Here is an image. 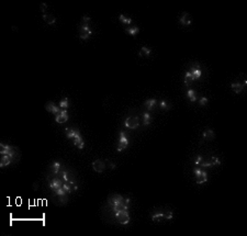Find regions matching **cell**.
<instances>
[{
    "label": "cell",
    "instance_id": "obj_1",
    "mask_svg": "<svg viewBox=\"0 0 247 236\" xmlns=\"http://www.w3.org/2000/svg\"><path fill=\"white\" fill-rule=\"evenodd\" d=\"M108 203L115 213L121 210H129V205L124 202V198L121 194H112L108 199Z\"/></svg>",
    "mask_w": 247,
    "mask_h": 236
},
{
    "label": "cell",
    "instance_id": "obj_2",
    "mask_svg": "<svg viewBox=\"0 0 247 236\" xmlns=\"http://www.w3.org/2000/svg\"><path fill=\"white\" fill-rule=\"evenodd\" d=\"M194 164L199 167H211L214 165H220L221 162L217 157H210V158H203L202 156H198L197 159L194 160Z\"/></svg>",
    "mask_w": 247,
    "mask_h": 236
},
{
    "label": "cell",
    "instance_id": "obj_3",
    "mask_svg": "<svg viewBox=\"0 0 247 236\" xmlns=\"http://www.w3.org/2000/svg\"><path fill=\"white\" fill-rule=\"evenodd\" d=\"M115 214V218L117 221L120 224L122 225H126V224L130 222V213H129V210H121V211H117L114 213Z\"/></svg>",
    "mask_w": 247,
    "mask_h": 236
},
{
    "label": "cell",
    "instance_id": "obj_4",
    "mask_svg": "<svg viewBox=\"0 0 247 236\" xmlns=\"http://www.w3.org/2000/svg\"><path fill=\"white\" fill-rule=\"evenodd\" d=\"M0 154L1 155H9L11 156L13 159H14V157L17 156V149L12 147V146H10V145H6V144H0Z\"/></svg>",
    "mask_w": 247,
    "mask_h": 236
},
{
    "label": "cell",
    "instance_id": "obj_5",
    "mask_svg": "<svg viewBox=\"0 0 247 236\" xmlns=\"http://www.w3.org/2000/svg\"><path fill=\"white\" fill-rule=\"evenodd\" d=\"M194 176H196V179H197V183L201 185V183H204L208 180V175L204 171L201 167H198L194 169Z\"/></svg>",
    "mask_w": 247,
    "mask_h": 236
},
{
    "label": "cell",
    "instance_id": "obj_6",
    "mask_svg": "<svg viewBox=\"0 0 247 236\" xmlns=\"http://www.w3.org/2000/svg\"><path fill=\"white\" fill-rule=\"evenodd\" d=\"M92 34V31L90 30L88 23H84L79 29V37L81 40H87L88 37Z\"/></svg>",
    "mask_w": 247,
    "mask_h": 236
},
{
    "label": "cell",
    "instance_id": "obj_7",
    "mask_svg": "<svg viewBox=\"0 0 247 236\" xmlns=\"http://www.w3.org/2000/svg\"><path fill=\"white\" fill-rule=\"evenodd\" d=\"M124 125L128 129H136L140 125V120L137 117H129L124 121Z\"/></svg>",
    "mask_w": 247,
    "mask_h": 236
},
{
    "label": "cell",
    "instance_id": "obj_8",
    "mask_svg": "<svg viewBox=\"0 0 247 236\" xmlns=\"http://www.w3.org/2000/svg\"><path fill=\"white\" fill-rule=\"evenodd\" d=\"M129 145V140L125 136V133L121 132L120 133V138H119V146H117V152H122L124 148H126Z\"/></svg>",
    "mask_w": 247,
    "mask_h": 236
},
{
    "label": "cell",
    "instance_id": "obj_9",
    "mask_svg": "<svg viewBox=\"0 0 247 236\" xmlns=\"http://www.w3.org/2000/svg\"><path fill=\"white\" fill-rule=\"evenodd\" d=\"M92 168L94 171H97V173H103L105 169V163L103 160H101V159H97V160H94L92 163Z\"/></svg>",
    "mask_w": 247,
    "mask_h": 236
},
{
    "label": "cell",
    "instance_id": "obj_10",
    "mask_svg": "<svg viewBox=\"0 0 247 236\" xmlns=\"http://www.w3.org/2000/svg\"><path fill=\"white\" fill-rule=\"evenodd\" d=\"M49 187H51V189L54 191V193L57 191V190H59V189H62L63 188V182L61 179H58V178H54V179H52V180L49 181Z\"/></svg>",
    "mask_w": 247,
    "mask_h": 236
},
{
    "label": "cell",
    "instance_id": "obj_11",
    "mask_svg": "<svg viewBox=\"0 0 247 236\" xmlns=\"http://www.w3.org/2000/svg\"><path fill=\"white\" fill-rule=\"evenodd\" d=\"M68 120V113H67V110H64L62 109L61 112L58 113V114H56V118H55V121L57 123H65V122H67Z\"/></svg>",
    "mask_w": 247,
    "mask_h": 236
},
{
    "label": "cell",
    "instance_id": "obj_12",
    "mask_svg": "<svg viewBox=\"0 0 247 236\" xmlns=\"http://www.w3.org/2000/svg\"><path fill=\"white\" fill-rule=\"evenodd\" d=\"M45 109H46L49 112H51V113L55 114V115L56 114H58V113L61 112V110H62L59 107L55 106V103H54V102H49V103L45 106Z\"/></svg>",
    "mask_w": 247,
    "mask_h": 236
},
{
    "label": "cell",
    "instance_id": "obj_13",
    "mask_svg": "<svg viewBox=\"0 0 247 236\" xmlns=\"http://www.w3.org/2000/svg\"><path fill=\"white\" fill-rule=\"evenodd\" d=\"M189 71H190V73H191V75L193 76L194 80L199 79V78L201 77V75H202V71H201V69H200V67L198 66L197 64H196V65H193V66L191 67V69H190Z\"/></svg>",
    "mask_w": 247,
    "mask_h": 236
},
{
    "label": "cell",
    "instance_id": "obj_14",
    "mask_svg": "<svg viewBox=\"0 0 247 236\" xmlns=\"http://www.w3.org/2000/svg\"><path fill=\"white\" fill-rule=\"evenodd\" d=\"M13 162V158L9 155H1V160H0V167H6L10 165Z\"/></svg>",
    "mask_w": 247,
    "mask_h": 236
},
{
    "label": "cell",
    "instance_id": "obj_15",
    "mask_svg": "<svg viewBox=\"0 0 247 236\" xmlns=\"http://www.w3.org/2000/svg\"><path fill=\"white\" fill-rule=\"evenodd\" d=\"M180 23L182 25H190L192 23V18L188 12H185L180 18Z\"/></svg>",
    "mask_w": 247,
    "mask_h": 236
},
{
    "label": "cell",
    "instance_id": "obj_16",
    "mask_svg": "<svg viewBox=\"0 0 247 236\" xmlns=\"http://www.w3.org/2000/svg\"><path fill=\"white\" fill-rule=\"evenodd\" d=\"M74 145H76V147L79 149H82L85 147V143H84V140H82L80 134L74 138Z\"/></svg>",
    "mask_w": 247,
    "mask_h": 236
},
{
    "label": "cell",
    "instance_id": "obj_17",
    "mask_svg": "<svg viewBox=\"0 0 247 236\" xmlns=\"http://www.w3.org/2000/svg\"><path fill=\"white\" fill-rule=\"evenodd\" d=\"M79 131L78 130H74V129H70V127H67L66 129V136L67 138H73L74 140L77 135H79Z\"/></svg>",
    "mask_w": 247,
    "mask_h": 236
},
{
    "label": "cell",
    "instance_id": "obj_18",
    "mask_svg": "<svg viewBox=\"0 0 247 236\" xmlns=\"http://www.w3.org/2000/svg\"><path fill=\"white\" fill-rule=\"evenodd\" d=\"M43 20L49 25L55 24V22H56L55 17H54V16H52V14H49V13H44V14H43Z\"/></svg>",
    "mask_w": 247,
    "mask_h": 236
},
{
    "label": "cell",
    "instance_id": "obj_19",
    "mask_svg": "<svg viewBox=\"0 0 247 236\" xmlns=\"http://www.w3.org/2000/svg\"><path fill=\"white\" fill-rule=\"evenodd\" d=\"M231 88H232V90L236 93H241L243 90H244V87H243V85L240 84V82H233L232 85H231Z\"/></svg>",
    "mask_w": 247,
    "mask_h": 236
},
{
    "label": "cell",
    "instance_id": "obj_20",
    "mask_svg": "<svg viewBox=\"0 0 247 236\" xmlns=\"http://www.w3.org/2000/svg\"><path fill=\"white\" fill-rule=\"evenodd\" d=\"M214 132L210 129H208V130H205L203 132V134H202V136H203L204 140H212V138H214Z\"/></svg>",
    "mask_w": 247,
    "mask_h": 236
},
{
    "label": "cell",
    "instance_id": "obj_21",
    "mask_svg": "<svg viewBox=\"0 0 247 236\" xmlns=\"http://www.w3.org/2000/svg\"><path fill=\"white\" fill-rule=\"evenodd\" d=\"M125 31L128 34L130 35H136L138 32H140V28L138 26H130V28H126Z\"/></svg>",
    "mask_w": 247,
    "mask_h": 236
},
{
    "label": "cell",
    "instance_id": "obj_22",
    "mask_svg": "<svg viewBox=\"0 0 247 236\" xmlns=\"http://www.w3.org/2000/svg\"><path fill=\"white\" fill-rule=\"evenodd\" d=\"M194 80V78H193V76L191 75V73L190 71H187L185 75V84H186V86H189L190 84H191L192 81Z\"/></svg>",
    "mask_w": 247,
    "mask_h": 236
},
{
    "label": "cell",
    "instance_id": "obj_23",
    "mask_svg": "<svg viewBox=\"0 0 247 236\" xmlns=\"http://www.w3.org/2000/svg\"><path fill=\"white\" fill-rule=\"evenodd\" d=\"M157 103V100L156 99H148L146 102H145V107L147 108V110H152Z\"/></svg>",
    "mask_w": 247,
    "mask_h": 236
},
{
    "label": "cell",
    "instance_id": "obj_24",
    "mask_svg": "<svg viewBox=\"0 0 247 236\" xmlns=\"http://www.w3.org/2000/svg\"><path fill=\"white\" fill-rule=\"evenodd\" d=\"M150 121H152L150 114H149L148 112H145V113L143 114V124L146 126V125L150 124Z\"/></svg>",
    "mask_w": 247,
    "mask_h": 236
},
{
    "label": "cell",
    "instance_id": "obj_25",
    "mask_svg": "<svg viewBox=\"0 0 247 236\" xmlns=\"http://www.w3.org/2000/svg\"><path fill=\"white\" fill-rule=\"evenodd\" d=\"M51 168H52V170H53V173H54V174H58V173L61 171L62 165H61V164H59L58 162H54L53 164H52Z\"/></svg>",
    "mask_w": 247,
    "mask_h": 236
},
{
    "label": "cell",
    "instance_id": "obj_26",
    "mask_svg": "<svg viewBox=\"0 0 247 236\" xmlns=\"http://www.w3.org/2000/svg\"><path fill=\"white\" fill-rule=\"evenodd\" d=\"M187 97L190 99L191 102H194V101H197V97H196V91L193 90V89H189L188 91H187Z\"/></svg>",
    "mask_w": 247,
    "mask_h": 236
},
{
    "label": "cell",
    "instance_id": "obj_27",
    "mask_svg": "<svg viewBox=\"0 0 247 236\" xmlns=\"http://www.w3.org/2000/svg\"><path fill=\"white\" fill-rule=\"evenodd\" d=\"M150 53H152V50L150 49H148L146 46H143L141 51H140V56H145V57H148V56L150 55Z\"/></svg>",
    "mask_w": 247,
    "mask_h": 236
},
{
    "label": "cell",
    "instance_id": "obj_28",
    "mask_svg": "<svg viewBox=\"0 0 247 236\" xmlns=\"http://www.w3.org/2000/svg\"><path fill=\"white\" fill-rule=\"evenodd\" d=\"M119 19H120V21L123 23V24H131L132 23V19L131 18H126V17H124L123 14H120L119 16Z\"/></svg>",
    "mask_w": 247,
    "mask_h": 236
},
{
    "label": "cell",
    "instance_id": "obj_29",
    "mask_svg": "<svg viewBox=\"0 0 247 236\" xmlns=\"http://www.w3.org/2000/svg\"><path fill=\"white\" fill-rule=\"evenodd\" d=\"M161 218H163V212H156L152 215V220L154 222H159Z\"/></svg>",
    "mask_w": 247,
    "mask_h": 236
},
{
    "label": "cell",
    "instance_id": "obj_30",
    "mask_svg": "<svg viewBox=\"0 0 247 236\" xmlns=\"http://www.w3.org/2000/svg\"><path fill=\"white\" fill-rule=\"evenodd\" d=\"M59 108L61 109H64V110H66L68 108V98H64V99L61 100V102H59Z\"/></svg>",
    "mask_w": 247,
    "mask_h": 236
},
{
    "label": "cell",
    "instance_id": "obj_31",
    "mask_svg": "<svg viewBox=\"0 0 247 236\" xmlns=\"http://www.w3.org/2000/svg\"><path fill=\"white\" fill-rule=\"evenodd\" d=\"M63 189H64L67 193H70L72 191H73L72 186H70V183H69V182H64V183H63Z\"/></svg>",
    "mask_w": 247,
    "mask_h": 236
},
{
    "label": "cell",
    "instance_id": "obj_32",
    "mask_svg": "<svg viewBox=\"0 0 247 236\" xmlns=\"http://www.w3.org/2000/svg\"><path fill=\"white\" fill-rule=\"evenodd\" d=\"M173 212L171 211H166L163 212V218H167V220H171L173 218Z\"/></svg>",
    "mask_w": 247,
    "mask_h": 236
},
{
    "label": "cell",
    "instance_id": "obj_33",
    "mask_svg": "<svg viewBox=\"0 0 247 236\" xmlns=\"http://www.w3.org/2000/svg\"><path fill=\"white\" fill-rule=\"evenodd\" d=\"M159 106H161V108L163 110H168V109L170 108V106L168 105V102L165 101V100H161V102H159Z\"/></svg>",
    "mask_w": 247,
    "mask_h": 236
},
{
    "label": "cell",
    "instance_id": "obj_34",
    "mask_svg": "<svg viewBox=\"0 0 247 236\" xmlns=\"http://www.w3.org/2000/svg\"><path fill=\"white\" fill-rule=\"evenodd\" d=\"M58 198H59L61 203H63V204H65L67 202V194H65V196H58Z\"/></svg>",
    "mask_w": 247,
    "mask_h": 236
},
{
    "label": "cell",
    "instance_id": "obj_35",
    "mask_svg": "<svg viewBox=\"0 0 247 236\" xmlns=\"http://www.w3.org/2000/svg\"><path fill=\"white\" fill-rule=\"evenodd\" d=\"M199 103H200V106H205L207 103H208V98H205V97H202L200 101H199Z\"/></svg>",
    "mask_w": 247,
    "mask_h": 236
},
{
    "label": "cell",
    "instance_id": "obj_36",
    "mask_svg": "<svg viewBox=\"0 0 247 236\" xmlns=\"http://www.w3.org/2000/svg\"><path fill=\"white\" fill-rule=\"evenodd\" d=\"M40 8H41V11L44 13H46L45 11H46V9H47V6H46V3H44V2H42L41 5H40Z\"/></svg>",
    "mask_w": 247,
    "mask_h": 236
},
{
    "label": "cell",
    "instance_id": "obj_37",
    "mask_svg": "<svg viewBox=\"0 0 247 236\" xmlns=\"http://www.w3.org/2000/svg\"><path fill=\"white\" fill-rule=\"evenodd\" d=\"M90 20H91V19H90V17H87V16H85V17L82 18V21H84L85 23H88Z\"/></svg>",
    "mask_w": 247,
    "mask_h": 236
},
{
    "label": "cell",
    "instance_id": "obj_38",
    "mask_svg": "<svg viewBox=\"0 0 247 236\" xmlns=\"http://www.w3.org/2000/svg\"><path fill=\"white\" fill-rule=\"evenodd\" d=\"M38 189V183L37 182H34L33 183V190H37Z\"/></svg>",
    "mask_w": 247,
    "mask_h": 236
},
{
    "label": "cell",
    "instance_id": "obj_39",
    "mask_svg": "<svg viewBox=\"0 0 247 236\" xmlns=\"http://www.w3.org/2000/svg\"><path fill=\"white\" fill-rule=\"evenodd\" d=\"M12 29H13V30H14V31H18V30H19V29H18V28H16V26H13V28H12Z\"/></svg>",
    "mask_w": 247,
    "mask_h": 236
}]
</instances>
